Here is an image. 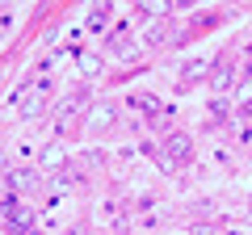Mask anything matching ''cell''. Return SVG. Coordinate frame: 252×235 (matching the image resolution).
<instances>
[{
  "mask_svg": "<svg viewBox=\"0 0 252 235\" xmlns=\"http://www.w3.org/2000/svg\"><path fill=\"white\" fill-rule=\"evenodd\" d=\"M223 118H227V101H223V97H219V101H215V105H210V122H223Z\"/></svg>",
  "mask_w": 252,
  "mask_h": 235,
  "instance_id": "cell-11",
  "label": "cell"
},
{
  "mask_svg": "<svg viewBox=\"0 0 252 235\" xmlns=\"http://www.w3.org/2000/svg\"><path fill=\"white\" fill-rule=\"evenodd\" d=\"M231 84H235V67H231V63H219V67H215V88L227 92Z\"/></svg>",
  "mask_w": 252,
  "mask_h": 235,
  "instance_id": "cell-5",
  "label": "cell"
},
{
  "mask_svg": "<svg viewBox=\"0 0 252 235\" xmlns=\"http://www.w3.org/2000/svg\"><path fill=\"white\" fill-rule=\"evenodd\" d=\"M109 51H114L118 59H130V55H135V42H130L126 34H114V42H109Z\"/></svg>",
  "mask_w": 252,
  "mask_h": 235,
  "instance_id": "cell-6",
  "label": "cell"
},
{
  "mask_svg": "<svg viewBox=\"0 0 252 235\" xmlns=\"http://www.w3.org/2000/svg\"><path fill=\"white\" fill-rule=\"evenodd\" d=\"M248 55H252V46H248Z\"/></svg>",
  "mask_w": 252,
  "mask_h": 235,
  "instance_id": "cell-13",
  "label": "cell"
},
{
  "mask_svg": "<svg viewBox=\"0 0 252 235\" xmlns=\"http://www.w3.org/2000/svg\"><path fill=\"white\" fill-rule=\"evenodd\" d=\"M17 101H21V114H26V118L42 114V105H46V84H42V80H30L26 88L17 92Z\"/></svg>",
  "mask_w": 252,
  "mask_h": 235,
  "instance_id": "cell-2",
  "label": "cell"
},
{
  "mask_svg": "<svg viewBox=\"0 0 252 235\" xmlns=\"http://www.w3.org/2000/svg\"><path fill=\"white\" fill-rule=\"evenodd\" d=\"M202 72H206V63H202V59H193V63H189V67H185V80H198V76H202Z\"/></svg>",
  "mask_w": 252,
  "mask_h": 235,
  "instance_id": "cell-12",
  "label": "cell"
},
{
  "mask_svg": "<svg viewBox=\"0 0 252 235\" xmlns=\"http://www.w3.org/2000/svg\"><path fill=\"white\" fill-rule=\"evenodd\" d=\"M105 21H109V4H97L89 13V29H105Z\"/></svg>",
  "mask_w": 252,
  "mask_h": 235,
  "instance_id": "cell-9",
  "label": "cell"
},
{
  "mask_svg": "<svg viewBox=\"0 0 252 235\" xmlns=\"http://www.w3.org/2000/svg\"><path fill=\"white\" fill-rule=\"evenodd\" d=\"M38 181H42V176H38L34 168H17V172L9 176V185H13V189H30V185H38Z\"/></svg>",
  "mask_w": 252,
  "mask_h": 235,
  "instance_id": "cell-4",
  "label": "cell"
},
{
  "mask_svg": "<svg viewBox=\"0 0 252 235\" xmlns=\"http://www.w3.org/2000/svg\"><path fill=\"white\" fill-rule=\"evenodd\" d=\"M0 218H4V227H9V235H30L34 231V214H30V206L21 198H4L0 202Z\"/></svg>",
  "mask_w": 252,
  "mask_h": 235,
  "instance_id": "cell-1",
  "label": "cell"
},
{
  "mask_svg": "<svg viewBox=\"0 0 252 235\" xmlns=\"http://www.w3.org/2000/svg\"><path fill=\"white\" fill-rule=\"evenodd\" d=\"M76 59H80L84 76H101V59H97V55H89V51H76Z\"/></svg>",
  "mask_w": 252,
  "mask_h": 235,
  "instance_id": "cell-8",
  "label": "cell"
},
{
  "mask_svg": "<svg viewBox=\"0 0 252 235\" xmlns=\"http://www.w3.org/2000/svg\"><path fill=\"white\" fill-rule=\"evenodd\" d=\"M101 218L114 223V227H122V206H118V202H105V206H101Z\"/></svg>",
  "mask_w": 252,
  "mask_h": 235,
  "instance_id": "cell-10",
  "label": "cell"
},
{
  "mask_svg": "<svg viewBox=\"0 0 252 235\" xmlns=\"http://www.w3.org/2000/svg\"><path fill=\"white\" fill-rule=\"evenodd\" d=\"M130 105L143 109V114H160V101H156L152 92H139V97H130Z\"/></svg>",
  "mask_w": 252,
  "mask_h": 235,
  "instance_id": "cell-7",
  "label": "cell"
},
{
  "mask_svg": "<svg viewBox=\"0 0 252 235\" xmlns=\"http://www.w3.org/2000/svg\"><path fill=\"white\" fill-rule=\"evenodd\" d=\"M164 155H168V160H164V168H172V160L185 164L189 155H193V143H189L185 135H168V139H164Z\"/></svg>",
  "mask_w": 252,
  "mask_h": 235,
  "instance_id": "cell-3",
  "label": "cell"
}]
</instances>
